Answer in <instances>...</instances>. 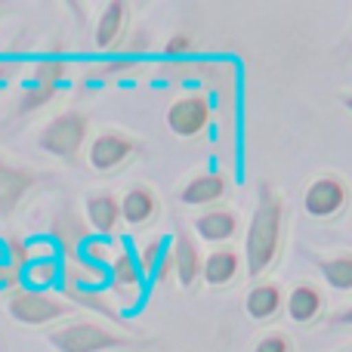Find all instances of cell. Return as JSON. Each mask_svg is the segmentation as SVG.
I'll list each match as a JSON object with an SVG mask.
<instances>
[{
	"label": "cell",
	"instance_id": "6da1fadb",
	"mask_svg": "<svg viewBox=\"0 0 352 352\" xmlns=\"http://www.w3.org/2000/svg\"><path fill=\"white\" fill-rule=\"evenodd\" d=\"M281 226H285V207L281 198L269 186H260L254 217L248 226V241H244V260H248V275H263L275 263L281 248Z\"/></svg>",
	"mask_w": 352,
	"mask_h": 352
},
{
	"label": "cell",
	"instance_id": "7a4b0ae2",
	"mask_svg": "<svg viewBox=\"0 0 352 352\" xmlns=\"http://www.w3.org/2000/svg\"><path fill=\"white\" fill-rule=\"evenodd\" d=\"M50 343L59 352H111V349H124L130 340L115 334V331L102 328V324L68 322L62 328L50 331Z\"/></svg>",
	"mask_w": 352,
	"mask_h": 352
},
{
	"label": "cell",
	"instance_id": "3957f363",
	"mask_svg": "<svg viewBox=\"0 0 352 352\" xmlns=\"http://www.w3.org/2000/svg\"><path fill=\"white\" fill-rule=\"evenodd\" d=\"M12 322L28 324V328H43V324L56 322V318L68 316V300L53 297L50 291H31V287H16L6 300Z\"/></svg>",
	"mask_w": 352,
	"mask_h": 352
},
{
	"label": "cell",
	"instance_id": "277c9868",
	"mask_svg": "<svg viewBox=\"0 0 352 352\" xmlns=\"http://www.w3.org/2000/svg\"><path fill=\"white\" fill-rule=\"evenodd\" d=\"M87 140V118L80 111H62L41 130V148L56 158H78Z\"/></svg>",
	"mask_w": 352,
	"mask_h": 352
},
{
	"label": "cell",
	"instance_id": "5b68a950",
	"mask_svg": "<svg viewBox=\"0 0 352 352\" xmlns=\"http://www.w3.org/2000/svg\"><path fill=\"white\" fill-rule=\"evenodd\" d=\"M210 124V105L204 96H182L167 109V127L176 136H198Z\"/></svg>",
	"mask_w": 352,
	"mask_h": 352
},
{
	"label": "cell",
	"instance_id": "8992f818",
	"mask_svg": "<svg viewBox=\"0 0 352 352\" xmlns=\"http://www.w3.org/2000/svg\"><path fill=\"white\" fill-rule=\"evenodd\" d=\"M37 176L28 167L10 164L6 158H0V217H10L19 207V201L34 188Z\"/></svg>",
	"mask_w": 352,
	"mask_h": 352
},
{
	"label": "cell",
	"instance_id": "52a82bcc",
	"mask_svg": "<svg viewBox=\"0 0 352 352\" xmlns=\"http://www.w3.org/2000/svg\"><path fill=\"white\" fill-rule=\"evenodd\" d=\"M170 254H173V275L182 287H192L198 278H204V260H201L198 248H195L192 235L186 229L176 232Z\"/></svg>",
	"mask_w": 352,
	"mask_h": 352
},
{
	"label": "cell",
	"instance_id": "ba28073f",
	"mask_svg": "<svg viewBox=\"0 0 352 352\" xmlns=\"http://www.w3.org/2000/svg\"><path fill=\"white\" fill-rule=\"evenodd\" d=\"M343 201H346L343 182L324 176V179H316L309 188H306L303 204H306V213H309V217H334V213L343 207Z\"/></svg>",
	"mask_w": 352,
	"mask_h": 352
},
{
	"label": "cell",
	"instance_id": "9c48e42d",
	"mask_svg": "<svg viewBox=\"0 0 352 352\" xmlns=\"http://www.w3.org/2000/svg\"><path fill=\"white\" fill-rule=\"evenodd\" d=\"M136 152V142L127 140L121 133H99L90 146V164L96 170H115L118 164L130 158Z\"/></svg>",
	"mask_w": 352,
	"mask_h": 352
},
{
	"label": "cell",
	"instance_id": "30bf717a",
	"mask_svg": "<svg viewBox=\"0 0 352 352\" xmlns=\"http://www.w3.org/2000/svg\"><path fill=\"white\" fill-rule=\"evenodd\" d=\"M226 195V179L219 173H201L195 179H188L179 192V201L188 207H207L217 204L219 198Z\"/></svg>",
	"mask_w": 352,
	"mask_h": 352
},
{
	"label": "cell",
	"instance_id": "8fae6325",
	"mask_svg": "<svg viewBox=\"0 0 352 352\" xmlns=\"http://www.w3.org/2000/svg\"><path fill=\"white\" fill-rule=\"evenodd\" d=\"M195 232H198L204 241H210V244H223L238 232V219H235V213L232 210L213 207V210H204L198 219H195Z\"/></svg>",
	"mask_w": 352,
	"mask_h": 352
},
{
	"label": "cell",
	"instance_id": "7c38bea8",
	"mask_svg": "<svg viewBox=\"0 0 352 352\" xmlns=\"http://www.w3.org/2000/svg\"><path fill=\"white\" fill-rule=\"evenodd\" d=\"M109 278L115 285V291H140L146 275H142V266L136 260V254L130 248L118 250L115 260L109 263Z\"/></svg>",
	"mask_w": 352,
	"mask_h": 352
},
{
	"label": "cell",
	"instance_id": "4fadbf2b",
	"mask_svg": "<svg viewBox=\"0 0 352 352\" xmlns=\"http://www.w3.org/2000/svg\"><path fill=\"white\" fill-rule=\"evenodd\" d=\"M121 204H118L111 195H93L87 198V226L99 235H111L121 223Z\"/></svg>",
	"mask_w": 352,
	"mask_h": 352
},
{
	"label": "cell",
	"instance_id": "5bb4252c",
	"mask_svg": "<svg viewBox=\"0 0 352 352\" xmlns=\"http://www.w3.org/2000/svg\"><path fill=\"white\" fill-rule=\"evenodd\" d=\"M155 210H158V201H155V195L148 186H133L121 198V217L127 219L130 226L148 223V219L155 217Z\"/></svg>",
	"mask_w": 352,
	"mask_h": 352
},
{
	"label": "cell",
	"instance_id": "9a60e30c",
	"mask_svg": "<svg viewBox=\"0 0 352 352\" xmlns=\"http://www.w3.org/2000/svg\"><path fill=\"white\" fill-rule=\"evenodd\" d=\"M124 25H127V3H105L96 22V47L109 50L111 43H118Z\"/></svg>",
	"mask_w": 352,
	"mask_h": 352
},
{
	"label": "cell",
	"instance_id": "2e32d148",
	"mask_svg": "<svg viewBox=\"0 0 352 352\" xmlns=\"http://www.w3.org/2000/svg\"><path fill=\"white\" fill-rule=\"evenodd\" d=\"M238 269H241L238 256L232 254V250L219 248L204 260V281L213 287H223V285H229V281L238 278Z\"/></svg>",
	"mask_w": 352,
	"mask_h": 352
},
{
	"label": "cell",
	"instance_id": "e0dca14e",
	"mask_svg": "<svg viewBox=\"0 0 352 352\" xmlns=\"http://www.w3.org/2000/svg\"><path fill=\"white\" fill-rule=\"evenodd\" d=\"M244 309H248V316L256 318V322H269V318L281 309V291L275 285H254L248 294Z\"/></svg>",
	"mask_w": 352,
	"mask_h": 352
},
{
	"label": "cell",
	"instance_id": "ac0fdd59",
	"mask_svg": "<svg viewBox=\"0 0 352 352\" xmlns=\"http://www.w3.org/2000/svg\"><path fill=\"white\" fill-rule=\"evenodd\" d=\"M318 312H322V297H318L316 287H309V285L294 287L291 297H287V316L297 324H306V322H312Z\"/></svg>",
	"mask_w": 352,
	"mask_h": 352
},
{
	"label": "cell",
	"instance_id": "d6986e66",
	"mask_svg": "<svg viewBox=\"0 0 352 352\" xmlns=\"http://www.w3.org/2000/svg\"><path fill=\"white\" fill-rule=\"evenodd\" d=\"M62 272H65V269H62L53 256H41V260H34L28 269H25L22 278H25V285H28L31 291H50V287L59 281Z\"/></svg>",
	"mask_w": 352,
	"mask_h": 352
},
{
	"label": "cell",
	"instance_id": "ffe728a7",
	"mask_svg": "<svg viewBox=\"0 0 352 352\" xmlns=\"http://www.w3.org/2000/svg\"><path fill=\"white\" fill-rule=\"evenodd\" d=\"M170 248H173V241H167V238H161V235L142 244L140 254H136V260H140L142 275H146V278H152V275H158V272H161L164 260L170 256Z\"/></svg>",
	"mask_w": 352,
	"mask_h": 352
},
{
	"label": "cell",
	"instance_id": "44dd1931",
	"mask_svg": "<svg viewBox=\"0 0 352 352\" xmlns=\"http://www.w3.org/2000/svg\"><path fill=\"white\" fill-rule=\"evenodd\" d=\"M322 275L334 291H352V256H331V260H322Z\"/></svg>",
	"mask_w": 352,
	"mask_h": 352
},
{
	"label": "cell",
	"instance_id": "7402d4cb",
	"mask_svg": "<svg viewBox=\"0 0 352 352\" xmlns=\"http://www.w3.org/2000/svg\"><path fill=\"white\" fill-rule=\"evenodd\" d=\"M65 294L68 300H74V303L87 306V309L93 312H102V316H118V309L105 300V294H99L96 287H74V285H65Z\"/></svg>",
	"mask_w": 352,
	"mask_h": 352
},
{
	"label": "cell",
	"instance_id": "603a6c76",
	"mask_svg": "<svg viewBox=\"0 0 352 352\" xmlns=\"http://www.w3.org/2000/svg\"><path fill=\"white\" fill-rule=\"evenodd\" d=\"M34 74H37V84L56 87L59 80L68 78V59H65V56H43V59L37 62Z\"/></svg>",
	"mask_w": 352,
	"mask_h": 352
},
{
	"label": "cell",
	"instance_id": "cb8c5ba5",
	"mask_svg": "<svg viewBox=\"0 0 352 352\" xmlns=\"http://www.w3.org/2000/svg\"><path fill=\"white\" fill-rule=\"evenodd\" d=\"M6 263H10L16 272H22L25 275V269L34 263V256H31V248H28V241H22L19 235H10L6 238Z\"/></svg>",
	"mask_w": 352,
	"mask_h": 352
},
{
	"label": "cell",
	"instance_id": "d4e9b609",
	"mask_svg": "<svg viewBox=\"0 0 352 352\" xmlns=\"http://www.w3.org/2000/svg\"><path fill=\"white\" fill-rule=\"evenodd\" d=\"M53 93H56V87H50V84H31L28 90L22 93V102H19V109L22 111H34V109H41V105H47L50 99H53Z\"/></svg>",
	"mask_w": 352,
	"mask_h": 352
},
{
	"label": "cell",
	"instance_id": "484cf974",
	"mask_svg": "<svg viewBox=\"0 0 352 352\" xmlns=\"http://www.w3.org/2000/svg\"><path fill=\"white\" fill-rule=\"evenodd\" d=\"M80 256H84L87 263H93V266H105V263L115 260V256H109V244L105 241H87L84 248H80Z\"/></svg>",
	"mask_w": 352,
	"mask_h": 352
},
{
	"label": "cell",
	"instance_id": "4316f807",
	"mask_svg": "<svg viewBox=\"0 0 352 352\" xmlns=\"http://www.w3.org/2000/svg\"><path fill=\"white\" fill-rule=\"evenodd\" d=\"M136 62H140V53H121L115 56V59H109L102 65L105 74H118V72H130V68H136Z\"/></svg>",
	"mask_w": 352,
	"mask_h": 352
},
{
	"label": "cell",
	"instance_id": "83f0119b",
	"mask_svg": "<svg viewBox=\"0 0 352 352\" xmlns=\"http://www.w3.org/2000/svg\"><path fill=\"white\" fill-rule=\"evenodd\" d=\"M254 352H291V343H287L281 334H269V337H263V340L256 343Z\"/></svg>",
	"mask_w": 352,
	"mask_h": 352
},
{
	"label": "cell",
	"instance_id": "f1b7e54d",
	"mask_svg": "<svg viewBox=\"0 0 352 352\" xmlns=\"http://www.w3.org/2000/svg\"><path fill=\"white\" fill-rule=\"evenodd\" d=\"M188 50H192V37H188V34H173L170 41H167L164 53L167 56H186Z\"/></svg>",
	"mask_w": 352,
	"mask_h": 352
},
{
	"label": "cell",
	"instance_id": "f546056e",
	"mask_svg": "<svg viewBox=\"0 0 352 352\" xmlns=\"http://www.w3.org/2000/svg\"><path fill=\"white\" fill-rule=\"evenodd\" d=\"M19 275H22V272H16L10 263H0V287H16L19 285Z\"/></svg>",
	"mask_w": 352,
	"mask_h": 352
},
{
	"label": "cell",
	"instance_id": "4dcf8cb0",
	"mask_svg": "<svg viewBox=\"0 0 352 352\" xmlns=\"http://www.w3.org/2000/svg\"><path fill=\"white\" fill-rule=\"evenodd\" d=\"M337 324H352V306H349V309H343L340 316H337Z\"/></svg>",
	"mask_w": 352,
	"mask_h": 352
},
{
	"label": "cell",
	"instance_id": "1f68e13d",
	"mask_svg": "<svg viewBox=\"0 0 352 352\" xmlns=\"http://www.w3.org/2000/svg\"><path fill=\"white\" fill-rule=\"evenodd\" d=\"M0 263H6V244H0Z\"/></svg>",
	"mask_w": 352,
	"mask_h": 352
},
{
	"label": "cell",
	"instance_id": "d6a6232c",
	"mask_svg": "<svg viewBox=\"0 0 352 352\" xmlns=\"http://www.w3.org/2000/svg\"><path fill=\"white\" fill-rule=\"evenodd\" d=\"M343 102H346V109L352 111V96H346V99H343Z\"/></svg>",
	"mask_w": 352,
	"mask_h": 352
}]
</instances>
